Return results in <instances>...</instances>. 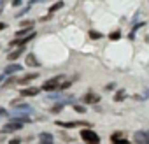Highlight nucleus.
<instances>
[{"label":"nucleus","mask_w":149,"mask_h":144,"mask_svg":"<svg viewBox=\"0 0 149 144\" xmlns=\"http://www.w3.org/2000/svg\"><path fill=\"white\" fill-rule=\"evenodd\" d=\"M81 137H83V141L88 142V144H98V142H100L98 134H97L95 130H91V128H84V130H81Z\"/></svg>","instance_id":"1"},{"label":"nucleus","mask_w":149,"mask_h":144,"mask_svg":"<svg viewBox=\"0 0 149 144\" xmlns=\"http://www.w3.org/2000/svg\"><path fill=\"white\" fill-rule=\"evenodd\" d=\"M61 81H63V76H56V78L46 81V83L42 85V90H46V92H58V88L63 85Z\"/></svg>","instance_id":"2"},{"label":"nucleus","mask_w":149,"mask_h":144,"mask_svg":"<svg viewBox=\"0 0 149 144\" xmlns=\"http://www.w3.org/2000/svg\"><path fill=\"white\" fill-rule=\"evenodd\" d=\"M23 128V123L21 121H14V120H11L9 123H6L4 127H2V134H9V132H18V130H21Z\"/></svg>","instance_id":"3"},{"label":"nucleus","mask_w":149,"mask_h":144,"mask_svg":"<svg viewBox=\"0 0 149 144\" xmlns=\"http://www.w3.org/2000/svg\"><path fill=\"white\" fill-rule=\"evenodd\" d=\"M58 127H65V128H74V127H88L86 121H56Z\"/></svg>","instance_id":"4"},{"label":"nucleus","mask_w":149,"mask_h":144,"mask_svg":"<svg viewBox=\"0 0 149 144\" xmlns=\"http://www.w3.org/2000/svg\"><path fill=\"white\" fill-rule=\"evenodd\" d=\"M83 100H84V104H90V106H91V104H98V102H100V95H97V93L90 92V93H86V95H84V99H83Z\"/></svg>","instance_id":"5"},{"label":"nucleus","mask_w":149,"mask_h":144,"mask_svg":"<svg viewBox=\"0 0 149 144\" xmlns=\"http://www.w3.org/2000/svg\"><path fill=\"white\" fill-rule=\"evenodd\" d=\"M18 70H21V65L19 63H11V65H7L6 69H4V78L6 76H9V74H14V72H18Z\"/></svg>","instance_id":"6"},{"label":"nucleus","mask_w":149,"mask_h":144,"mask_svg":"<svg viewBox=\"0 0 149 144\" xmlns=\"http://www.w3.org/2000/svg\"><path fill=\"white\" fill-rule=\"evenodd\" d=\"M35 30H33V27H28V28H21V30H18L14 35H16V39H25V37H28V35H32Z\"/></svg>","instance_id":"7"},{"label":"nucleus","mask_w":149,"mask_h":144,"mask_svg":"<svg viewBox=\"0 0 149 144\" xmlns=\"http://www.w3.org/2000/svg\"><path fill=\"white\" fill-rule=\"evenodd\" d=\"M23 53H25V48H16V49H14L13 53H9V55H7V60L14 62V60H18V58H19V56H21Z\"/></svg>","instance_id":"8"},{"label":"nucleus","mask_w":149,"mask_h":144,"mask_svg":"<svg viewBox=\"0 0 149 144\" xmlns=\"http://www.w3.org/2000/svg\"><path fill=\"white\" fill-rule=\"evenodd\" d=\"M39 88H35V86H32V88H25V90H21V95L23 97H35V95H39Z\"/></svg>","instance_id":"9"},{"label":"nucleus","mask_w":149,"mask_h":144,"mask_svg":"<svg viewBox=\"0 0 149 144\" xmlns=\"http://www.w3.org/2000/svg\"><path fill=\"white\" fill-rule=\"evenodd\" d=\"M133 141L137 144H146L147 142V132H137L135 137H133Z\"/></svg>","instance_id":"10"},{"label":"nucleus","mask_w":149,"mask_h":144,"mask_svg":"<svg viewBox=\"0 0 149 144\" xmlns=\"http://www.w3.org/2000/svg\"><path fill=\"white\" fill-rule=\"evenodd\" d=\"M37 78H39V74H35V72H33V74H26L25 78H21L18 83H19V85H26V83H30V81H33V79H37Z\"/></svg>","instance_id":"11"},{"label":"nucleus","mask_w":149,"mask_h":144,"mask_svg":"<svg viewBox=\"0 0 149 144\" xmlns=\"http://www.w3.org/2000/svg\"><path fill=\"white\" fill-rule=\"evenodd\" d=\"M26 65H28V67H37V65H39V62H37L35 55H32V53H28V55H26Z\"/></svg>","instance_id":"12"},{"label":"nucleus","mask_w":149,"mask_h":144,"mask_svg":"<svg viewBox=\"0 0 149 144\" xmlns=\"http://www.w3.org/2000/svg\"><path fill=\"white\" fill-rule=\"evenodd\" d=\"M40 144H53V135L47 132L40 134Z\"/></svg>","instance_id":"13"},{"label":"nucleus","mask_w":149,"mask_h":144,"mask_svg":"<svg viewBox=\"0 0 149 144\" xmlns=\"http://www.w3.org/2000/svg\"><path fill=\"white\" fill-rule=\"evenodd\" d=\"M119 139H125V134H123V132H114V134L111 135V142H112V144H114L116 141H119Z\"/></svg>","instance_id":"14"},{"label":"nucleus","mask_w":149,"mask_h":144,"mask_svg":"<svg viewBox=\"0 0 149 144\" xmlns=\"http://www.w3.org/2000/svg\"><path fill=\"white\" fill-rule=\"evenodd\" d=\"M61 7H63V2H56V4H53V7H49V14H53L54 11L61 9Z\"/></svg>","instance_id":"15"},{"label":"nucleus","mask_w":149,"mask_h":144,"mask_svg":"<svg viewBox=\"0 0 149 144\" xmlns=\"http://www.w3.org/2000/svg\"><path fill=\"white\" fill-rule=\"evenodd\" d=\"M119 37H121V32H119V30H114V32L109 34V39H111V41H118Z\"/></svg>","instance_id":"16"},{"label":"nucleus","mask_w":149,"mask_h":144,"mask_svg":"<svg viewBox=\"0 0 149 144\" xmlns=\"http://www.w3.org/2000/svg\"><path fill=\"white\" fill-rule=\"evenodd\" d=\"M125 97H126V93H125L123 90H119V92H118V93L114 95V102H119V100H123Z\"/></svg>","instance_id":"17"},{"label":"nucleus","mask_w":149,"mask_h":144,"mask_svg":"<svg viewBox=\"0 0 149 144\" xmlns=\"http://www.w3.org/2000/svg\"><path fill=\"white\" fill-rule=\"evenodd\" d=\"M88 35H90L91 39H100V37H102V34H100V32H97V30H90V32H88Z\"/></svg>","instance_id":"18"},{"label":"nucleus","mask_w":149,"mask_h":144,"mask_svg":"<svg viewBox=\"0 0 149 144\" xmlns=\"http://www.w3.org/2000/svg\"><path fill=\"white\" fill-rule=\"evenodd\" d=\"M63 109V102H60V104H56L54 107H51V113H60Z\"/></svg>","instance_id":"19"},{"label":"nucleus","mask_w":149,"mask_h":144,"mask_svg":"<svg viewBox=\"0 0 149 144\" xmlns=\"http://www.w3.org/2000/svg\"><path fill=\"white\" fill-rule=\"evenodd\" d=\"M68 86H70V81H65V83H63V85H61V86L58 88V92H63V90H67Z\"/></svg>","instance_id":"20"},{"label":"nucleus","mask_w":149,"mask_h":144,"mask_svg":"<svg viewBox=\"0 0 149 144\" xmlns=\"http://www.w3.org/2000/svg\"><path fill=\"white\" fill-rule=\"evenodd\" d=\"M74 111H77V113H86V107H83V106H74Z\"/></svg>","instance_id":"21"},{"label":"nucleus","mask_w":149,"mask_h":144,"mask_svg":"<svg viewBox=\"0 0 149 144\" xmlns=\"http://www.w3.org/2000/svg\"><path fill=\"white\" fill-rule=\"evenodd\" d=\"M19 142H21V139H19V137H14V139H11V141H9V144H19Z\"/></svg>","instance_id":"22"},{"label":"nucleus","mask_w":149,"mask_h":144,"mask_svg":"<svg viewBox=\"0 0 149 144\" xmlns=\"http://www.w3.org/2000/svg\"><path fill=\"white\" fill-rule=\"evenodd\" d=\"M114 144H130V141H128V139H119V141H116Z\"/></svg>","instance_id":"23"},{"label":"nucleus","mask_w":149,"mask_h":144,"mask_svg":"<svg viewBox=\"0 0 149 144\" xmlns=\"http://www.w3.org/2000/svg\"><path fill=\"white\" fill-rule=\"evenodd\" d=\"M21 4V0H13V7H18Z\"/></svg>","instance_id":"24"},{"label":"nucleus","mask_w":149,"mask_h":144,"mask_svg":"<svg viewBox=\"0 0 149 144\" xmlns=\"http://www.w3.org/2000/svg\"><path fill=\"white\" fill-rule=\"evenodd\" d=\"M7 113H6V109H0V116H6Z\"/></svg>","instance_id":"25"},{"label":"nucleus","mask_w":149,"mask_h":144,"mask_svg":"<svg viewBox=\"0 0 149 144\" xmlns=\"http://www.w3.org/2000/svg\"><path fill=\"white\" fill-rule=\"evenodd\" d=\"M4 28H6V23H0V32H2Z\"/></svg>","instance_id":"26"},{"label":"nucleus","mask_w":149,"mask_h":144,"mask_svg":"<svg viewBox=\"0 0 149 144\" xmlns=\"http://www.w3.org/2000/svg\"><path fill=\"white\" fill-rule=\"evenodd\" d=\"M146 144H149V130H147V142Z\"/></svg>","instance_id":"27"}]
</instances>
